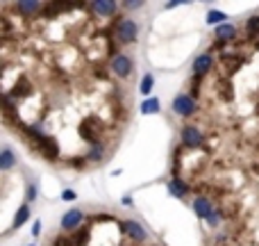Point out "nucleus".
Instances as JSON below:
<instances>
[{"label":"nucleus","mask_w":259,"mask_h":246,"mask_svg":"<svg viewBox=\"0 0 259 246\" xmlns=\"http://www.w3.org/2000/svg\"><path fill=\"white\" fill-rule=\"evenodd\" d=\"M16 9L21 14H25V16H30V14H36L44 9V5L41 3H25V0H21V3H16Z\"/></svg>","instance_id":"14"},{"label":"nucleus","mask_w":259,"mask_h":246,"mask_svg":"<svg viewBox=\"0 0 259 246\" xmlns=\"http://www.w3.org/2000/svg\"><path fill=\"white\" fill-rule=\"evenodd\" d=\"M16 164V157H14V151L9 146H5L3 151H0V171H5L7 173L12 166Z\"/></svg>","instance_id":"13"},{"label":"nucleus","mask_w":259,"mask_h":246,"mask_svg":"<svg viewBox=\"0 0 259 246\" xmlns=\"http://www.w3.org/2000/svg\"><path fill=\"white\" fill-rule=\"evenodd\" d=\"M221 219H223V215H221L219 210H214V212H211V215H209V219H207V224H209L211 228H216V226L221 224Z\"/></svg>","instance_id":"21"},{"label":"nucleus","mask_w":259,"mask_h":246,"mask_svg":"<svg viewBox=\"0 0 259 246\" xmlns=\"http://www.w3.org/2000/svg\"><path fill=\"white\" fill-rule=\"evenodd\" d=\"M36 196H39V187L36 183H30L27 185V201H36Z\"/></svg>","instance_id":"22"},{"label":"nucleus","mask_w":259,"mask_h":246,"mask_svg":"<svg viewBox=\"0 0 259 246\" xmlns=\"http://www.w3.org/2000/svg\"><path fill=\"white\" fill-rule=\"evenodd\" d=\"M123 7H125V9H141L143 3H141V0H125V3H123Z\"/></svg>","instance_id":"24"},{"label":"nucleus","mask_w":259,"mask_h":246,"mask_svg":"<svg viewBox=\"0 0 259 246\" xmlns=\"http://www.w3.org/2000/svg\"><path fill=\"white\" fill-rule=\"evenodd\" d=\"M30 246H34V244H30Z\"/></svg>","instance_id":"27"},{"label":"nucleus","mask_w":259,"mask_h":246,"mask_svg":"<svg viewBox=\"0 0 259 246\" xmlns=\"http://www.w3.org/2000/svg\"><path fill=\"white\" fill-rule=\"evenodd\" d=\"M114 32H116L121 44H132V41H137L139 25L132 21V18H121V21L116 23V27H114Z\"/></svg>","instance_id":"2"},{"label":"nucleus","mask_w":259,"mask_h":246,"mask_svg":"<svg viewBox=\"0 0 259 246\" xmlns=\"http://www.w3.org/2000/svg\"><path fill=\"white\" fill-rule=\"evenodd\" d=\"M36 151L41 153V155L46 157V160H57V155H59V146H57V142L55 139H50V137H44L39 144H36Z\"/></svg>","instance_id":"7"},{"label":"nucleus","mask_w":259,"mask_h":246,"mask_svg":"<svg viewBox=\"0 0 259 246\" xmlns=\"http://www.w3.org/2000/svg\"><path fill=\"white\" fill-rule=\"evenodd\" d=\"M27 217H30V205H21V207L16 210V215H14L12 228H21V226L27 221Z\"/></svg>","instance_id":"16"},{"label":"nucleus","mask_w":259,"mask_h":246,"mask_svg":"<svg viewBox=\"0 0 259 246\" xmlns=\"http://www.w3.org/2000/svg\"><path fill=\"white\" fill-rule=\"evenodd\" d=\"M168 192L173 194L175 198H184L187 196V192H189V185L184 183V180H180V178H173V180H168Z\"/></svg>","instance_id":"12"},{"label":"nucleus","mask_w":259,"mask_h":246,"mask_svg":"<svg viewBox=\"0 0 259 246\" xmlns=\"http://www.w3.org/2000/svg\"><path fill=\"white\" fill-rule=\"evenodd\" d=\"M214 34L219 41H232V39H237V27L232 23H223V25H219L214 30Z\"/></svg>","instance_id":"11"},{"label":"nucleus","mask_w":259,"mask_h":246,"mask_svg":"<svg viewBox=\"0 0 259 246\" xmlns=\"http://www.w3.org/2000/svg\"><path fill=\"white\" fill-rule=\"evenodd\" d=\"M105 155V144H94V146L89 148V153H87V160L89 162H100Z\"/></svg>","instance_id":"17"},{"label":"nucleus","mask_w":259,"mask_h":246,"mask_svg":"<svg viewBox=\"0 0 259 246\" xmlns=\"http://www.w3.org/2000/svg\"><path fill=\"white\" fill-rule=\"evenodd\" d=\"M32 235H34V237H39V235H41V221L39 219L32 224Z\"/></svg>","instance_id":"25"},{"label":"nucleus","mask_w":259,"mask_h":246,"mask_svg":"<svg viewBox=\"0 0 259 246\" xmlns=\"http://www.w3.org/2000/svg\"><path fill=\"white\" fill-rule=\"evenodd\" d=\"M198 110V103H196V98L193 96H189V94H178L173 98V112L178 114V117H191L193 112Z\"/></svg>","instance_id":"3"},{"label":"nucleus","mask_w":259,"mask_h":246,"mask_svg":"<svg viewBox=\"0 0 259 246\" xmlns=\"http://www.w3.org/2000/svg\"><path fill=\"white\" fill-rule=\"evenodd\" d=\"M246 30H248V34H250V37L259 34V16H250V18H248Z\"/></svg>","instance_id":"20"},{"label":"nucleus","mask_w":259,"mask_h":246,"mask_svg":"<svg viewBox=\"0 0 259 246\" xmlns=\"http://www.w3.org/2000/svg\"><path fill=\"white\" fill-rule=\"evenodd\" d=\"M82 221H84V212L82 210H68V212H64V217H62V228L68 230V233H75V230H80Z\"/></svg>","instance_id":"5"},{"label":"nucleus","mask_w":259,"mask_h":246,"mask_svg":"<svg viewBox=\"0 0 259 246\" xmlns=\"http://www.w3.org/2000/svg\"><path fill=\"white\" fill-rule=\"evenodd\" d=\"M121 203H123V205H127V207H130V205H132V198H130V196H123V198H121Z\"/></svg>","instance_id":"26"},{"label":"nucleus","mask_w":259,"mask_h":246,"mask_svg":"<svg viewBox=\"0 0 259 246\" xmlns=\"http://www.w3.org/2000/svg\"><path fill=\"white\" fill-rule=\"evenodd\" d=\"M77 198V194H75V189H64L62 192V201H66V203H71V201H75Z\"/></svg>","instance_id":"23"},{"label":"nucleus","mask_w":259,"mask_h":246,"mask_svg":"<svg viewBox=\"0 0 259 246\" xmlns=\"http://www.w3.org/2000/svg\"><path fill=\"white\" fill-rule=\"evenodd\" d=\"M211 66H214V57H211V53L198 55V57L193 59V76H196V78H202L205 73H209Z\"/></svg>","instance_id":"6"},{"label":"nucleus","mask_w":259,"mask_h":246,"mask_svg":"<svg viewBox=\"0 0 259 246\" xmlns=\"http://www.w3.org/2000/svg\"><path fill=\"white\" fill-rule=\"evenodd\" d=\"M109 68H112V73L116 78H123V80H125V78H130L134 73V59L127 57V55H123V53H118L112 57Z\"/></svg>","instance_id":"1"},{"label":"nucleus","mask_w":259,"mask_h":246,"mask_svg":"<svg viewBox=\"0 0 259 246\" xmlns=\"http://www.w3.org/2000/svg\"><path fill=\"white\" fill-rule=\"evenodd\" d=\"M152 87H155V78H152V73H146V76L141 78V85H139V91H141V96L150 94Z\"/></svg>","instance_id":"19"},{"label":"nucleus","mask_w":259,"mask_h":246,"mask_svg":"<svg viewBox=\"0 0 259 246\" xmlns=\"http://www.w3.org/2000/svg\"><path fill=\"white\" fill-rule=\"evenodd\" d=\"M159 110H161V105H159V98H146L141 103V114H159Z\"/></svg>","instance_id":"15"},{"label":"nucleus","mask_w":259,"mask_h":246,"mask_svg":"<svg viewBox=\"0 0 259 246\" xmlns=\"http://www.w3.org/2000/svg\"><path fill=\"white\" fill-rule=\"evenodd\" d=\"M193 212H196L200 219H209V215L214 212V205H211V201L207 196H198L196 201H193Z\"/></svg>","instance_id":"10"},{"label":"nucleus","mask_w":259,"mask_h":246,"mask_svg":"<svg viewBox=\"0 0 259 246\" xmlns=\"http://www.w3.org/2000/svg\"><path fill=\"white\" fill-rule=\"evenodd\" d=\"M91 9H94L98 16H114L118 9V3H114V0H94Z\"/></svg>","instance_id":"9"},{"label":"nucleus","mask_w":259,"mask_h":246,"mask_svg":"<svg viewBox=\"0 0 259 246\" xmlns=\"http://www.w3.org/2000/svg\"><path fill=\"white\" fill-rule=\"evenodd\" d=\"M123 233L127 235L132 242H137V244H141V242H146V237H148V233H146V228H143L139 221H134V219H127V221H123Z\"/></svg>","instance_id":"4"},{"label":"nucleus","mask_w":259,"mask_h":246,"mask_svg":"<svg viewBox=\"0 0 259 246\" xmlns=\"http://www.w3.org/2000/svg\"><path fill=\"white\" fill-rule=\"evenodd\" d=\"M225 18L228 16H225L223 12H219V9H209V12H207V23H209V25H216V27L223 25Z\"/></svg>","instance_id":"18"},{"label":"nucleus","mask_w":259,"mask_h":246,"mask_svg":"<svg viewBox=\"0 0 259 246\" xmlns=\"http://www.w3.org/2000/svg\"><path fill=\"white\" fill-rule=\"evenodd\" d=\"M180 137H182V144H187V146H191V148H196L202 144V134L196 125H184Z\"/></svg>","instance_id":"8"}]
</instances>
